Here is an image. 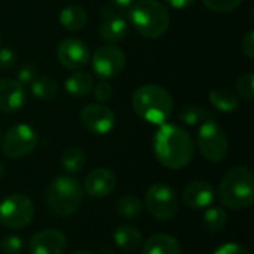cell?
Listing matches in <instances>:
<instances>
[{
    "label": "cell",
    "instance_id": "14",
    "mask_svg": "<svg viewBox=\"0 0 254 254\" xmlns=\"http://www.w3.org/2000/svg\"><path fill=\"white\" fill-rule=\"evenodd\" d=\"M67 238L58 229H45L34 234L28 243L30 254H64Z\"/></svg>",
    "mask_w": 254,
    "mask_h": 254
},
{
    "label": "cell",
    "instance_id": "6",
    "mask_svg": "<svg viewBox=\"0 0 254 254\" xmlns=\"http://www.w3.org/2000/svg\"><path fill=\"white\" fill-rule=\"evenodd\" d=\"M196 146L207 161L220 162L228 155L229 140L223 128L213 119L201 124L196 134Z\"/></svg>",
    "mask_w": 254,
    "mask_h": 254
},
{
    "label": "cell",
    "instance_id": "21",
    "mask_svg": "<svg viewBox=\"0 0 254 254\" xmlns=\"http://www.w3.org/2000/svg\"><path fill=\"white\" fill-rule=\"evenodd\" d=\"M92 86H94V79L86 71H73L65 79V91L71 97L82 98L92 91Z\"/></svg>",
    "mask_w": 254,
    "mask_h": 254
},
{
    "label": "cell",
    "instance_id": "23",
    "mask_svg": "<svg viewBox=\"0 0 254 254\" xmlns=\"http://www.w3.org/2000/svg\"><path fill=\"white\" fill-rule=\"evenodd\" d=\"M202 223L210 234H219L228 225V213L223 207H208L204 211Z\"/></svg>",
    "mask_w": 254,
    "mask_h": 254
},
{
    "label": "cell",
    "instance_id": "36",
    "mask_svg": "<svg viewBox=\"0 0 254 254\" xmlns=\"http://www.w3.org/2000/svg\"><path fill=\"white\" fill-rule=\"evenodd\" d=\"M165 1L174 9H185V7H189L195 0H165Z\"/></svg>",
    "mask_w": 254,
    "mask_h": 254
},
{
    "label": "cell",
    "instance_id": "3",
    "mask_svg": "<svg viewBox=\"0 0 254 254\" xmlns=\"http://www.w3.org/2000/svg\"><path fill=\"white\" fill-rule=\"evenodd\" d=\"M220 204L232 211L249 208L254 202V176L246 165L231 168L219 185Z\"/></svg>",
    "mask_w": 254,
    "mask_h": 254
},
{
    "label": "cell",
    "instance_id": "13",
    "mask_svg": "<svg viewBox=\"0 0 254 254\" xmlns=\"http://www.w3.org/2000/svg\"><path fill=\"white\" fill-rule=\"evenodd\" d=\"M113 6H106L101 12L100 22V36L107 43H119L127 37L128 33V19Z\"/></svg>",
    "mask_w": 254,
    "mask_h": 254
},
{
    "label": "cell",
    "instance_id": "5",
    "mask_svg": "<svg viewBox=\"0 0 254 254\" xmlns=\"http://www.w3.org/2000/svg\"><path fill=\"white\" fill-rule=\"evenodd\" d=\"M83 193V188L77 179L71 176H58L49 183L45 201L52 214L58 217H68L80 207Z\"/></svg>",
    "mask_w": 254,
    "mask_h": 254
},
{
    "label": "cell",
    "instance_id": "24",
    "mask_svg": "<svg viewBox=\"0 0 254 254\" xmlns=\"http://www.w3.org/2000/svg\"><path fill=\"white\" fill-rule=\"evenodd\" d=\"M85 164H86V156H85V152L82 149L71 146V147H67L63 152L61 167H63V170L65 173L77 174L85 168Z\"/></svg>",
    "mask_w": 254,
    "mask_h": 254
},
{
    "label": "cell",
    "instance_id": "32",
    "mask_svg": "<svg viewBox=\"0 0 254 254\" xmlns=\"http://www.w3.org/2000/svg\"><path fill=\"white\" fill-rule=\"evenodd\" d=\"M92 89H94V98L97 101H100V103H107L112 98V95H113V88L104 79L100 80V82H97L92 86Z\"/></svg>",
    "mask_w": 254,
    "mask_h": 254
},
{
    "label": "cell",
    "instance_id": "33",
    "mask_svg": "<svg viewBox=\"0 0 254 254\" xmlns=\"http://www.w3.org/2000/svg\"><path fill=\"white\" fill-rule=\"evenodd\" d=\"M16 52L12 48H0V70H10L16 64Z\"/></svg>",
    "mask_w": 254,
    "mask_h": 254
},
{
    "label": "cell",
    "instance_id": "35",
    "mask_svg": "<svg viewBox=\"0 0 254 254\" xmlns=\"http://www.w3.org/2000/svg\"><path fill=\"white\" fill-rule=\"evenodd\" d=\"M241 51L247 58H254V31L249 30L241 40Z\"/></svg>",
    "mask_w": 254,
    "mask_h": 254
},
{
    "label": "cell",
    "instance_id": "37",
    "mask_svg": "<svg viewBox=\"0 0 254 254\" xmlns=\"http://www.w3.org/2000/svg\"><path fill=\"white\" fill-rule=\"evenodd\" d=\"M112 6L119 9V10H125L128 7H131V4L134 3V0H110Z\"/></svg>",
    "mask_w": 254,
    "mask_h": 254
},
{
    "label": "cell",
    "instance_id": "19",
    "mask_svg": "<svg viewBox=\"0 0 254 254\" xmlns=\"http://www.w3.org/2000/svg\"><path fill=\"white\" fill-rule=\"evenodd\" d=\"M113 241L121 250L131 253V252H135L137 249L141 247L143 235L132 225H121L113 232Z\"/></svg>",
    "mask_w": 254,
    "mask_h": 254
},
{
    "label": "cell",
    "instance_id": "28",
    "mask_svg": "<svg viewBox=\"0 0 254 254\" xmlns=\"http://www.w3.org/2000/svg\"><path fill=\"white\" fill-rule=\"evenodd\" d=\"M235 89H237V94L247 100V101H252L254 98V74L252 71L249 73H244L241 76H238L237 82H235Z\"/></svg>",
    "mask_w": 254,
    "mask_h": 254
},
{
    "label": "cell",
    "instance_id": "22",
    "mask_svg": "<svg viewBox=\"0 0 254 254\" xmlns=\"http://www.w3.org/2000/svg\"><path fill=\"white\" fill-rule=\"evenodd\" d=\"M208 98H210V103L213 104V107H216L219 112H223V113L235 112L240 106L237 95L231 89H226V88L211 89Z\"/></svg>",
    "mask_w": 254,
    "mask_h": 254
},
{
    "label": "cell",
    "instance_id": "38",
    "mask_svg": "<svg viewBox=\"0 0 254 254\" xmlns=\"http://www.w3.org/2000/svg\"><path fill=\"white\" fill-rule=\"evenodd\" d=\"M71 254H95L92 252H88V250H79V252H73Z\"/></svg>",
    "mask_w": 254,
    "mask_h": 254
},
{
    "label": "cell",
    "instance_id": "10",
    "mask_svg": "<svg viewBox=\"0 0 254 254\" xmlns=\"http://www.w3.org/2000/svg\"><path fill=\"white\" fill-rule=\"evenodd\" d=\"M89 61L92 63V70L97 76L103 79H110L119 76L124 71L127 64V55L122 49L109 43L100 46Z\"/></svg>",
    "mask_w": 254,
    "mask_h": 254
},
{
    "label": "cell",
    "instance_id": "34",
    "mask_svg": "<svg viewBox=\"0 0 254 254\" xmlns=\"http://www.w3.org/2000/svg\"><path fill=\"white\" fill-rule=\"evenodd\" d=\"M213 254H252L250 250L241 244L237 243H226L223 246H220Z\"/></svg>",
    "mask_w": 254,
    "mask_h": 254
},
{
    "label": "cell",
    "instance_id": "17",
    "mask_svg": "<svg viewBox=\"0 0 254 254\" xmlns=\"http://www.w3.org/2000/svg\"><path fill=\"white\" fill-rule=\"evenodd\" d=\"M183 202L192 210H205L214 201V189L205 180L190 182L183 189Z\"/></svg>",
    "mask_w": 254,
    "mask_h": 254
},
{
    "label": "cell",
    "instance_id": "7",
    "mask_svg": "<svg viewBox=\"0 0 254 254\" xmlns=\"http://www.w3.org/2000/svg\"><path fill=\"white\" fill-rule=\"evenodd\" d=\"M144 205L153 219L167 222L177 214L180 201L173 188L165 183H153L146 192Z\"/></svg>",
    "mask_w": 254,
    "mask_h": 254
},
{
    "label": "cell",
    "instance_id": "9",
    "mask_svg": "<svg viewBox=\"0 0 254 254\" xmlns=\"http://www.w3.org/2000/svg\"><path fill=\"white\" fill-rule=\"evenodd\" d=\"M37 144L39 135L28 124H16L10 127L1 138L3 153L10 159H19L30 155Z\"/></svg>",
    "mask_w": 254,
    "mask_h": 254
},
{
    "label": "cell",
    "instance_id": "16",
    "mask_svg": "<svg viewBox=\"0 0 254 254\" xmlns=\"http://www.w3.org/2000/svg\"><path fill=\"white\" fill-rule=\"evenodd\" d=\"M27 101L24 85L16 79H0V112H18Z\"/></svg>",
    "mask_w": 254,
    "mask_h": 254
},
{
    "label": "cell",
    "instance_id": "2",
    "mask_svg": "<svg viewBox=\"0 0 254 254\" xmlns=\"http://www.w3.org/2000/svg\"><path fill=\"white\" fill-rule=\"evenodd\" d=\"M132 110L135 115L147 124L162 125L173 113L174 100L171 94L155 83H146L138 86L132 94Z\"/></svg>",
    "mask_w": 254,
    "mask_h": 254
},
{
    "label": "cell",
    "instance_id": "18",
    "mask_svg": "<svg viewBox=\"0 0 254 254\" xmlns=\"http://www.w3.org/2000/svg\"><path fill=\"white\" fill-rule=\"evenodd\" d=\"M141 246V254H182L180 241L170 234H155Z\"/></svg>",
    "mask_w": 254,
    "mask_h": 254
},
{
    "label": "cell",
    "instance_id": "41",
    "mask_svg": "<svg viewBox=\"0 0 254 254\" xmlns=\"http://www.w3.org/2000/svg\"><path fill=\"white\" fill-rule=\"evenodd\" d=\"M0 141H1V129H0Z\"/></svg>",
    "mask_w": 254,
    "mask_h": 254
},
{
    "label": "cell",
    "instance_id": "8",
    "mask_svg": "<svg viewBox=\"0 0 254 254\" xmlns=\"http://www.w3.org/2000/svg\"><path fill=\"white\" fill-rule=\"evenodd\" d=\"M34 217V204L24 193H12L0 202V225L18 231L27 228Z\"/></svg>",
    "mask_w": 254,
    "mask_h": 254
},
{
    "label": "cell",
    "instance_id": "26",
    "mask_svg": "<svg viewBox=\"0 0 254 254\" xmlns=\"http://www.w3.org/2000/svg\"><path fill=\"white\" fill-rule=\"evenodd\" d=\"M179 119H180L183 124L189 125V127H195V125H198V124H204V122H207V121H213L214 116H213L208 110L202 109L201 106L189 104V106H186V107H183V109L180 110Z\"/></svg>",
    "mask_w": 254,
    "mask_h": 254
},
{
    "label": "cell",
    "instance_id": "40",
    "mask_svg": "<svg viewBox=\"0 0 254 254\" xmlns=\"http://www.w3.org/2000/svg\"><path fill=\"white\" fill-rule=\"evenodd\" d=\"M0 42H1V30H0Z\"/></svg>",
    "mask_w": 254,
    "mask_h": 254
},
{
    "label": "cell",
    "instance_id": "12",
    "mask_svg": "<svg viewBox=\"0 0 254 254\" xmlns=\"http://www.w3.org/2000/svg\"><path fill=\"white\" fill-rule=\"evenodd\" d=\"M80 124L85 129L97 135H106L113 131L116 124V116L107 106L103 104H88L82 109L79 115Z\"/></svg>",
    "mask_w": 254,
    "mask_h": 254
},
{
    "label": "cell",
    "instance_id": "4",
    "mask_svg": "<svg viewBox=\"0 0 254 254\" xmlns=\"http://www.w3.org/2000/svg\"><path fill=\"white\" fill-rule=\"evenodd\" d=\"M128 18L132 27L146 39H158L170 27V12L159 0H138L131 4Z\"/></svg>",
    "mask_w": 254,
    "mask_h": 254
},
{
    "label": "cell",
    "instance_id": "25",
    "mask_svg": "<svg viewBox=\"0 0 254 254\" xmlns=\"http://www.w3.org/2000/svg\"><path fill=\"white\" fill-rule=\"evenodd\" d=\"M30 92L37 100H51L58 92V83L49 76H37L30 83Z\"/></svg>",
    "mask_w": 254,
    "mask_h": 254
},
{
    "label": "cell",
    "instance_id": "31",
    "mask_svg": "<svg viewBox=\"0 0 254 254\" xmlns=\"http://www.w3.org/2000/svg\"><path fill=\"white\" fill-rule=\"evenodd\" d=\"M37 77V67L33 63H25L18 68L16 73V80L21 85H30L34 79Z\"/></svg>",
    "mask_w": 254,
    "mask_h": 254
},
{
    "label": "cell",
    "instance_id": "30",
    "mask_svg": "<svg viewBox=\"0 0 254 254\" xmlns=\"http://www.w3.org/2000/svg\"><path fill=\"white\" fill-rule=\"evenodd\" d=\"M22 247L24 241L16 235H7L0 240V252L3 254H19Z\"/></svg>",
    "mask_w": 254,
    "mask_h": 254
},
{
    "label": "cell",
    "instance_id": "39",
    "mask_svg": "<svg viewBox=\"0 0 254 254\" xmlns=\"http://www.w3.org/2000/svg\"><path fill=\"white\" fill-rule=\"evenodd\" d=\"M3 174H4V165H3L1 161H0V179L3 177Z\"/></svg>",
    "mask_w": 254,
    "mask_h": 254
},
{
    "label": "cell",
    "instance_id": "15",
    "mask_svg": "<svg viewBox=\"0 0 254 254\" xmlns=\"http://www.w3.org/2000/svg\"><path fill=\"white\" fill-rule=\"evenodd\" d=\"M116 176L112 170L100 167L94 168L85 177L83 192H86L92 198H106L116 189Z\"/></svg>",
    "mask_w": 254,
    "mask_h": 254
},
{
    "label": "cell",
    "instance_id": "1",
    "mask_svg": "<svg viewBox=\"0 0 254 254\" xmlns=\"http://www.w3.org/2000/svg\"><path fill=\"white\" fill-rule=\"evenodd\" d=\"M153 152L158 162L170 170H180L190 164L195 152L188 131L176 124H162L153 137Z\"/></svg>",
    "mask_w": 254,
    "mask_h": 254
},
{
    "label": "cell",
    "instance_id": "29",
    "mask_svg": "<svg viewBox=\"0 0 254 254\" xmlns=\"http://www.w3.org/2000/svg\"><path fill=\"white\" fill-rule=\"evenodd\" d=\"M204 6H207V9L217 12V13H228L235 10L243 0H202Z\"/></svg>",
    "mask_w": 254,
    "mask_h": 254
},
{
    "label": "cell",
    "instance_id": "11",
    "mask_svg": "<svg viewBox=\"0 0 254 254\" xmlns=\"http://www.w3.org/2000/svg\"><path fill=\"white\" fill-rule=\"evenodd\" d=\"M57 58L64 68L77 71L83 68L91 60L89 46L76 37L63 39L57 46Z\"/></svg>",
    "mask_w": 254,
    "mask_h": 254
},
{
    "label": "cell",
    "instance_id": "20",
    "mask_svg": "<svg viewBox=\"0 0 254 254\" xmlns=\"http://www.w3.org/2000/svg\"><path fill=\"white\" fill-rule=\"evenodd\" d=\"M88 21L86 9L80 4H70L64 7L60 13V24L67 31H79L85 27Z\"/></svg>",
    "mask_w": 254,
    "mask_h": 254
},
{
    "label": "cell",
    "instance_id": "27",
    "mask_svg": "<svg viewBox=\"0 0 254 254\" xmlns=\"http://www.w3.org/2000/svg\"><path fill=\"white\" fill-rule=\"evenodd\" d=\"M116 211L124 219H134L143 211V202L134 195H125L118 199Z\"/></svg>",
    "mask_w": 254,
    "mask_h": 254
}]
</instances>
